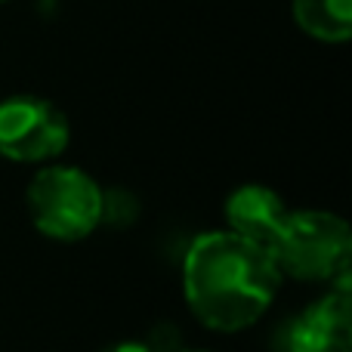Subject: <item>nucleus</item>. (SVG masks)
<instances>
[{
    "label": "nucleus",
    "mask_w": 352,
    "mask_h": 352,
    "mask_svg": "<svg viewBox=\"0 0 352 352\" xmlns=\"http://www.w3.org/2000/svg\"><path fill=\"white\" fill-rule=\"evenodd\" d=\"M266 248L287 278L331 285L352 272L349 223L331 210H287Z\"/></svg>",
    "instance_id": "obj_2"
},
{
    "label": "nucleus",
    "mask_w": 352,
    "mask_h": 352,
    "mask_svg": "<svg viewBox=\"0 0 352 352\" xmlns=\"http://www.w3.org/2000/svg\"><path fill=\"white\" fill-rule=\"evenodd\" d=\"M281 278L266 244L229 229L195 235L182 256L186 306L217 334H238L260 322L278 297Z\"/></svg>",
    "instance_id": "obj_1"
},
{
    "label": "nucleus",
    "mask_w": 352,
    "mask_h": 352,
    "mask_svg": "<svg viewBox=\"0 0 352 352\" xmlns=\"http://www.w3.org/2000/svg\"><path fill=\"white\" fill-rule=\"evenodd\" d=\"M300 31L322 43H346L352 37V0H291Z\"/></svg>",
    "instance_id": "obj_7"
},
{
    "label": "nucleus",
    "mask_w": 352,
    "mask_h": 352,
    "mask_svg": "<svg viewBox=\"0 0 352 352\" xmlns=\"http://www.w3.org/2000/svg\"><path fill=\"white\" fill-rule=\"evenodd\" d=\"M0 3H6V0H0Z\"/></svg>",
    "instance_id": "obj_10"
},
{
    "label": "nucleus",
    "mask_w": 352,
    "mask_h": 352,
    "mask_svg": "<svg viewBox=\"0 0 352 352\" xmlns=\"http://www.w3.org/2000/svg\"><path fill=\"white\" fill-rule=\"evenodd\" d=\"M68 142V118L50 99L22 93L0 102V158L16 164H50Z\"/></svg>",
    "instance_id": "obj_4"
},
{
    "label": "nucleus",
    "mask_w": 352,
    "mask_h": 352,
    "mask_svg": "<svg viewBox=\"0 0 352 352\" xmlns=\"http://www.w3.org/2000/svg\"><path fill=\"white\" fill-rule=\"evenodd\" d=\"M102 352H152V349H148L146 340H121V343H111V346H105Z\"/></svg>",
    "instance_id": "obj_8"
},
{
    "label": "nucleus",
    "mask_w": 352,
    "mask_h": 352,
    "mask_svg": "<svg viewBox=\"0 0 352 352\" xmlns=\"http://www.w3.org/2000/svg\"><path fill=\"white\" fill-rule=\"evenodd\" d=\"M31 226L43 238L74 244L90 238L102 223L105 192L87 170L72 164H43L25 188Z\"/></svg>",
    "instance_id": "obj_3"
},
{
    "label": "nucleus",
    "mask_w": 352,
    "mask_h": 352,
    "mask_svg": "<svg viewBox=\"0 0 352 352\" xmlns=\"http://www.w3.org/2000/svg\"><path fill=\"white\" fill-rule=\"evenodd\" d=\"M287 207L275 188L263 186V182H244L235 192H229L223 204V217L229 232L241 238H250L256 244H269L275 229L281 226Z\"/></svg>",
    "instance_id": "obj_6"
},
{
    "label": "nucleus",
    "mask_w": 352,
    "mask_h": 352,
    "mask_svg": "<svg viewBox=\"0 0 352 352\" xmlns=\"http://www.w3.org/2000/svg\"><path fill=\"white\" fill-rule=\"evenodd\" d=\"M179 352H210V349H186V346H182Z\"/></svg>",
    "instance_id": "obj_9"
},
{
    "label": "nucleus",
    "mask_w": 352,
    "mask_h": 352,
    "mask_svg": "<svg viewBox=\"0 0 352 352\" xmlns=\"http://www.w3.org/2000/svg\"><path fill=\"white\" fill-rule=\"evenodd\" d=\"M275 352H352V272L281 324Z\"/></svg>",
    "instance_id": "obj_5"
}]
</instances>
